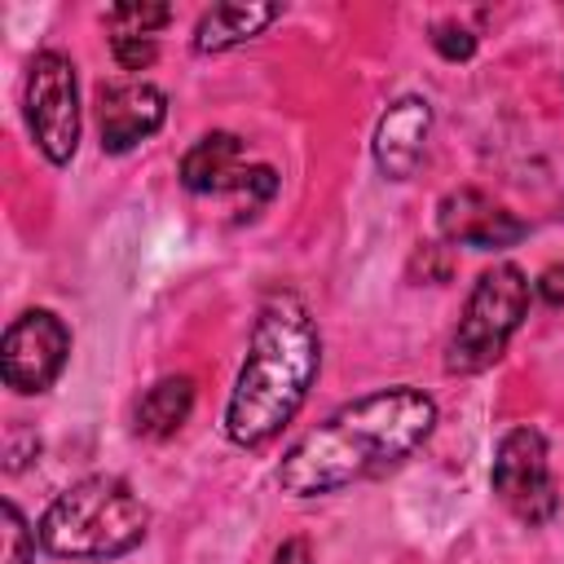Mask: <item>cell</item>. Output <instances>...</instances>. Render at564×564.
<instances>
[{
  "label": "cell",
  "instance_id": "1",
  "mask_svg": "<svg viewBox=\"0 0 564 564\" xmlns=\"http://www.w3.org/2000/svg\"><path fill=\"white\" fill-rule=\"evenodd\" d=\"M436 427V401L410 383L379 388L339 405L326 423L304 432L278 463V485L295 498L348 489L357 480L401 467Z\"/></svg>",
  "mask_w": 564,
  "mask_h": 564
},
{
  "label": "cell",
  "instance_id": "2",
  "mask_svg": "<svg viewBox=\"0 0 564 564\" xmlns=\"http://www.w3.org/2000/svg\"><path fill=\"white\" fill-rule=\"evenodd\" d=\"M322 366V335L300 295L273 291L251 326L242 370L225 405V436L238 449L269 445L304 405Z\"/></svg>",
  "mask_w": 564,
  "mask_h": 564
},
{
  "label": "cell",
  "instance_id": "3",
  "mask_svg": "<svg viewBox=\"0 0 564 564\" xmlns=\"http://www.w3.org/2000/svg\"><path fill=\"white\" fill-rule=\"evenodd\" d=\"M150 533V507L119 476H84L40 516V546L57 560H119Z\"/></svg>",
  "mask_w": 564,
  "mask_h": 564
},
{
  "label": "cell",
  "instance_id": "4",
  "mask_svg": "<svg viewBox=\"0 0 564 564\" xmlns=\"http://www.w3.org/2000/svg\"><path fill=\"white\" fill-rule=\"evenodd\" d=\"M529 278L520 264L502 260L494 269H485L467 295V308L458 317V330L449 335V348H445V370L449 375H480L489 370L511 335L520 330V322L529 317Z\"/></svg>",
  "mask_w": 564,
  "mask_h": 564
},
{
  "label": "cell",
  "instance_id": "5",
  "mask_svg": "<svg viewBox=\"0 0 564 564\" xmlns=\"http://www.w3.org/2000/svg\"><path fill=\"white\" fill-rule=\"evenodd\" d=\"M22 115L31 128V141L53 167H66L79 145V84L75 62L57 48H40L26 66L22 88Z\"/></svg>",
  "mask_w": 564,
  "mask_h": 564
},
{
  "label": "cell",
  "instance_id": "6",
  "mask_svg": "<svg viewBox=\"0 0 564 564\" xmlns=\"http://www.w3.org/2000/svg\"><path fill=\"white\" fill-rule=\"evenodd\" d=\"M494 494L498 502L524 520L529 529L546 524L560 511V489L551 476V458H546V436L538 427H511L498 449H494Z\"/></svg>",
  "mask_w": 564,
  "mask_h": 564
},
{
  "label": "cell",
  "instance_id": "7",
  "mask_svg": "<svg viewBox=\"0 0 564 564\" xmlns=\"http://www.w3.org/2000/svg\"><path fill=\"white\" fill-rule=\"evenodd\" d=\"M70 357V330L53 308H26L4 326L0 339V375L13 392L35 397L53 388Z\"/></svg>",
  "mask_w": 564,
  "mask_h": 564
},
{
  "label": "cell",
  "instance_id": "8",
  "mask_svg": "<svg viewBox=\"0 0 564 564\" xmlns=\"http://www.w3.org/2000/svg\"><path fill=\"white\" fill-rule=\"evenodd\" d=\"M436 229H441V238L449 247H471V251H507L529 234V225L511 207L494 203L489 194H480L471 185L449 189L441 198Z\"/></svg>",
  "mask_w": 564,
  "mask_h": 564
},
{
  "label": "cell",
  "instance_id": "9",
  "mask_svg": "<svg viewBox=\"0 0 564 564\" xmlns=\"http://www.w3.org/2000/svg\"><path fill=\"white\" fill-rule=\"evenodd\" d=\"M167 119V97L163 88L145 79L110 84L97 93V128H101V150L106 154H128L145 137H154Z\"/></svg>",
  "mask_w": 564,
  "mask_h": 564
},
{
  "label": "cell",
  "instance_id": "10",
  "mask_svg": "<svg viewBox=\"0 0 564 564\" xmlns=\"http://www.w3.org/2000/svg\"><path fill=\"white\" fill-rule=\"evenodd\" d=\"M427 132H432V106L423 97H397L375 123V141H370L375 167L388 181H410L423 163Z\"/></svg>",
  "mask_w": 564,
  "mask_h": 564
},
{
  "label": "cell",
  "instance_id": "11",
  "mask_svg": "<svg viewBox=\"0 0 564 564\" xmlns=\"http://www.w3.org/2000/svg\"><path fill=\"white\" fill-rule=\"evenodd\" d=\"M247 145L242 137L234 132H207L198 137L185 159H181V185L189 194H225V189H238L242 172H247Z\"/></svg>",
  "mask_w": 564,
  "mask_h": 564
},
{
  "label": "cell",
  "instance_id": "12",
  "mask_svg": "<svg viewBox=\"0 0 564 564\" xmlns=\"http://www.w3.org/2000/svg\"><path fill=\"white\" fill-rule=\"evenodd\" d=\"M282 13V4H212L198 26H194V53H229L247 40H256L273 18Z\"/></svg>",
  "mask_w": 564,
  "mask_h": 564
},
{
  "label": "cell",
  "instance_id": "13",
  "mask_svg": "<svg viewBox=\"0 0 564 564\" xmlns=\"http://www.w3.org/2000/svg\"><path fill=\"white\" fill-rule=\"evenodd\" d=\"M194 410V379L189 375H167L159 383L145 388V397L137 401V432L150 441H167L185 427Z\"/></svg>",
  "mask_w": 564,
  "mask_h": 564
},
{
  "label": "cell",
  "instance_id": "14",
  "mask_svg": "<svg viewBox=\"0 0 564 564\" xmlns=\"http://www.w3.org/2000/svg\"><path fill=\"white\" fill-rule=\"evenodd\" d=\"M106 22L115 26V35H154L159 26L172 22L167 4H115L106 9Z\"/></svg>",
  "mask_w": 564,
  "mask_h": 564
},
{
  "label": "cell",
  "instance_id": "15",
  "mask_svg": "<svg viewBox=\"0 0 564 564\" xmlns=\"http://www.w3.org/2000/svg\"><path fill=\"white\" fill-rule=\"evenodd\" d=\"M0 520H4V529H0V533H4V564H31L40 538L26 529L18 502H4V507H0Z\"/></svg>",
  "mask_w": 564,
  "mask_h": 564
},
{
  "label": "cell",
  "instance_id": "16",
  "mask_svg": "<svg viewBox=\"0 0 564 564\" xmlns=\"http://www.w3.org/2000/svg\"><path fill=\"white\" fill-rule=\"evenodd\" d=\"M432 48L445 57V62H467L476 53V35L458 22H436L432 26Z\"/></svg>",
  "mask_w": 564,
  "mask_h": 564
},
{
  "label": "cell",
  "instance_id": "17",
  "mask_svg": "<svg viewBox=\"0 0 564 564\" xmlns=\"http://www.w3.org/2000/svg\"><path fill=\"white\" fill-rule=\"evenodd\" d=\"M110 53L123 70H145L159 57V44L154 35H110Z\"/></svg>",
  "mask_w": 564,
  "mask_h": 564
},
{
  "label": "cell",
  "instance_id": "18",
  "mask_svg": "<svg viewBox=\"0 0 564 564\" xmlns=\"http://www.w3.org/2000/svg\"><path fill=\"white\" fill-rule=\"evenodd\" d=\"M414 273L423 269V282H449V273H454V256L441 247V242H423L419 251H414V264H410Z\"/></svg>",
  "mask_w": 564,
  "mask_h": 564
},
{
  "label": "cell",
  "instance_id": "19",
  "mask_svg": "<svg viewBox=\"0 0 564 564\" xmlns=\"http://www.w3.org/2000/svg\"><path fill=\"white\" fill-rule=\"evenodd\" d=\"M234 194H242L247 207H260V203H269V198L278 194V172H273V167H247Z\"/></svg>",
  "mask_w": 564,
  "mask_h": 564
},
{
  "label": "cell",
  "instance_id": "20",
  "mask_svg": "<svg viewBox=\"0 0 564 564\" xmlns=\"http://www.w3.org/2000/svg\"><path fill=\"white\" fill-rule=\"evenodd\" d=\"M533 291H538L551 308H560V304H564V269H560V264H551V269L538 278V286H533Z\"/></svg>",
  "mask_w": 564,
  "mask_h": 564
},
{
  "label": "cell",
  "instance_id": "21",
  "mask_svg": "<svg viewBox=\"0 0 564 564\" xmlns=\"http://www.w3.org/2000/svg\"><path fill=\"white\" fill-rule=\"evenodd\" d=\"M273 564H313L308 542H304V538H286V542L273 551Z\"/></svg>",
  "mask_w": 564,
  "mask_h": 564
}]
</instances>
